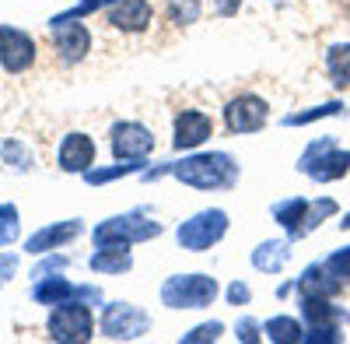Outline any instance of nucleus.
Returning <instances> with one entry per match:
<instances>
[{
	"label": "nucleus",
	"mask_w": 350,
	"mask_h": 344,
	"mask_svg": "<svg viewBox=\"0 0 350 344\" xmlns=\"http://www.w3.org/2000/svg\"><path fill=\"white\" fill-rule=\"evenodd\" d=\"M168 176L175 183L189 186V190H200V193H221V190L239 186L242 165L231 151H221V148L203 151V148H196V151H186L179 162H172Z\"/></svg>",
	"instance_id": "f257e3e1"
},
{
	"label": "nucleus",
	"mask_w": 350,
	"mask_h": 344,
	"mask_svg": "<svg viewBox=\"0 0 350 344\" xmlns=\"http://www.w3.org/2000/svg\"><path fill=\"white\" fill-rule=\"evenodd\" d=\"M340 211V204L333 197H284V200H273L270 208V218L284 228V236L291 243H298L305 236H312L323 221H329L333 214Z\"/></svg>",
	"instance_id": "f03ea898"
},
{
	"label": "nucleus",
	"mask_w": 350,
	"mask_h": 344,
	"mask_svg": "<svg viewBox=\"0 0 350 344\" xmlns=\"http://www.w3.org/2000/svg\"><path fill=\"white\" fill-rule=\"evenodd\" d=\"M295 169L312 183H336L350 172V148H340V140L333 134L312 137L305 151L298 155Z\"/></svg>",
	"instance_id": "7ed1b4c3"
},
{
	"label": "nucleus",
	"mask_w": 350,
	"mask_h": 344,
	"mask_svg": "<svg viewBox=\"0 0 350 344\" xmlns=\"http://www.w3.org/2000/svg\"><path fill=\"white\" fill-rule=\"evenodd\" d=\"M161 306L165 309H211L221 295V281L207 271H189V274H168L161 281Z\"/></svg>",
	"instance_id": "20e7f679"
},
{
	"label": "nucleus",
	"mask_w": 350,
	"mask_h": 344,
	"mask_svg": "<svg viewBox=\"0 0 350 344\" xmlns=\"http://www.w3.org/2000/svg\"><path fill=\"white\" fill-rule=\"evenodd\" d=\"M165 232V225L154 221V214L148 208H133V211H123V214H112L105 221H98L92 228V243H126V246H137V243H151Z\"/></svg>",
	"instance_id": "39448f33"
},
{
	"label": "nucleus",
	"mask_w": 350,
	"mask_h": 344,
	"mask_svg": "<svg viewBox=\"0 0 350 344\" xmlns=\"http://www.w3.org/2000/svg\"><path fill=\"white\" fill-rule=\"evenodd\" d=\"M98 330L95 306H88L84 299H70L60 306H49L46 317V334L56 344H88Z\"/></svg>",
	"instance_id": "423d86ee"
},
{
	"label": "nucleus",
	"mask_w": 350,
	"mask_h": 344,
	"mask_svg": "<svg viewBox=\"0 0 350 344\" xmlns=\"http://www.w3.org/2000/svg\"><path fill=\"white\" fill-rule=\"evenodd\" d=\"M228 228H231V218L224 208H203L175 225V243L186 253H207L228 236Z\"/></svg>",
	"instance_id": "0eeeda50"
},
{
	"label": "nucleus",
	"mask_w": 350,
	"mask_h": 344,
	"mask_svg": "<svg viewBox=\"0 0 350 344\" xmlns=\"http://www.w3.org/2000/svg\"><path fill=\"white\" fill-rule=\"evenodd\" d=\"M98 330L105 341H140L151 334V312L137 302H102Z\"/></svg>",
	"instance_id": "6e6552de"
},
{
	"label": "nucleus",
	"mask_w": 350,
	"mask_h": 344,
	"mask_svg": "<svg viewBox=\"0 0 350 344\" xmlns=\"http://www.w3.org/2000/svg\"><path fill=\"white\" fill-rule=\"evenodd\" d=\"M36 306H60V302H70V299H84L88 306H102L105 295L98 284H77L64 274H49V278H36L32 288H28Z\"/></svg>",
	"instance_id": "1a4fd4ad"
},
{
	"label": "nucleus",
	"mask_w": 350,
	"mask_h": 344,
	"mask_svg": "<svg viewBox=\"0 0 350 344\" xmlns=\"http://www.w3.org/2000/svg\"><path fill=\"white\" fill-rule=\"evenodd\" d=\"M270 123V102L256 95V92H242L235 99H228L224 102V127L228 134H259V130H267Z\"/></svg>",
	"instance_id": "9d476101"
},
{
	"label": "nucleus",
	"mask_w": 350,
	"mask_h": 344,
	"mask_svg": "<svg viewBox=\"0 0 350 344\" xmlns=\"http://www.w3.org/2000/svg\"><path fill=\"white\" fill-rule=\"evenodd\" d=\"M214 137V120L203 109H179L172 120V151H196Z\"/></svg>",
	"instance_id": "9b49d317"
},
{
	"label": "nucleus",
	"mask_w": 350,
	"mask_h": 344,
	"mask_svg": "<svg viewBox=\"0 0 350 344\" xmlns=\"http://www.w3.org/2000/svg\"><path fill=\"white\" fill-rule=\"evenodd\" d=\"M109 148L112 158H151L154 151V130L137 120H116L109 130Z\"/></svg>",
	"instance_id": "f8f14e48"
},
{
	"label": "nucleus",
	"mask_w": 350,
	"mask_h": 344,
	"mask_svg": "<svg viewBox=\"0 0 350 344\" xmlns=\"http://www.w3.org/2000/svg\"><path fill=\"white\" fill-rule=\"evenodd\" d=\"M53 28V49L60 56V64L74 67L92 53V28L81 18H67V21H49Z\"/></svg>",
	"instance_id": "ddd939ff"
},
{
	"label": "nucleus",
	"mask_w": 350,
	"mask_h": 344,
	"mask_svg": "<svg viewBox=\"0 0 350 344\" xmlns=\"http://www.w3.org/2000/svg\"><path fill=\"white\" fill-rule=\"evenodd\" d=\"M39 56V46L36 39L25 32V28H14V25H0V67L8 74H25L32 71Z\"/></svg>",
	"instance_id": "4468645a"
},
{
	"label": "nucleus",
	"mask_w": 350,
	"mask_h": 344,
	"mask_svg": "<svg viewBox=\"0 0 350 344\" xmlns=\"http://www.w3.org/2000/svg\"><path fill=\"white\" fill-rule=\"evenodd\" d=\"M95 155H98L95 137L84 130H70V134H64L60 148H56V165L64 172H70V176H84L95 165Z\"/></svg>",
	"instance_id": "2eb2a0df"
},
{
	"label": "nucleus",
	"mask_w": 350,
	"mask_h": 344,
	"mask_svg": "<svg viewBox=\"0 0 350 344\" xmlns=\"http://www.w3.org/2000/svg\"><path fill=\"white\" fill-rule=\"evenodd\" d=\"M81 236H84V218L49 221V225L36 228V232L25 239V253L39 256V253H49V249H64V246H70V243L81 239Z\"/></svg>",
	"instance_id": "dca6fc26"
},
{
	"label": "nucleus",
	"mask_w": 350,
	"mask_h": 344,
	"mask_svg": "<svg viewBox=\"0 0 350 344\" xmlns=\"http://www.w3.org/2000/svg\"><path fill=\"white\" fill-rule=\"evenodd\" d=\"M343 288H347V284L333 274V267H329L326 260H312V264H308V267L295 278V292H298V299H305V295L336 299Z\"/></svg>",
	"instance_id": "f3484780"
},
{
	"label": "nucleus",
	"mask_w": 350,
	"mask_h": 344,
	"mask_svg": "<svg viewBox=\"0 0 350 344\" xmlns=\"http://www.w3.org/2000/svg\"><path fill=\"white\" fill-rule=\"evenodd\" d=\"M109 25L116 28V32H126V36H140L148 32L151 21H154V8L151 0H120V4H112L105 11Z\"/></svg>",
	"instance_id": "a211bd4d"
},
{
	"label": "nucleus",
	"mask_w": 350,
	"mask_h": 344,
	"mask_svg": "<svg viewBox=\"0 0 350 344\" xmlns=\"http://www.w3.org/2000/svg\"><path fill=\"white\" fill-rule=\"evenodd\" d=\"M301 309V323L305 327H347L350 312L336 306V299H319V295H305L298 299Z\"/></svg>",
	"instance_id": "6ab92c4d"
},
{
	"label": "nucleus",
	"mask_w": 350,
	"mask_h": 344,
	"mask_svg": "<svg viewBox=\"0 0 350 344\" xmlns=\"http://www.w3.org/2000/svg\"><path fill=\"white\" fill-rule=\"evenodd\" d=\"M88 267L105 278H120V274L133 271V253L126 243H98L95 253L88 256Z\"/></svg>",
	"instance_id": "aec40b11"
},
{
	"label": "nucleus",
	"mask_w": 350,
	"mask_h": 344,
	"mask_svg": "<svg viewBox=\"0 0 350 344\" xmlns=\"http://www.w3.org/2000/svg\"><path fill=\"white\" fill-rule=\"evenodd\" d=\"M291 243L287 236H280V239H262L256 249H252V267L259 271V274H280L287 264H291Z\"/></svg>",
	"instance_id": "412c9836"
},
{
	"label": "nucleus",
	"mask_w": 350,
	"mask_h": 344,
	"mask_svg": "<svg viewBox=\"0 0 350 344\" xmlns=\"http://www.w3.org/2000/svg\"><path fill=\"white\" fill-rule=\"evenodd\" d=\"M151 162L148 158H116V165H92L84 172V183L88 186H109V183H116V180H126V176H140L144 169H148Z\"/></svg>",
	"instance_id": "4be33fe9"
},
{
	"label": "nucleus",
	"mask_w": 350,
	"mask_h": 344,
	"mask_svg": "<svg viewBox=\"0 0 350 344\" xmlns=\"http://www.w3.org/2000/svg\"><path fill=\"white\" fill-rule=\"evenodd\" d=\"M305 323L301 317H291V312H277V317L262 320V341H273V344H301Z\"/></svg>",
	"instance_id": "5701e85b"
},
{
	"label": "nucleus",
	"mask_w": 350,
	"mask_h": 344,
	"mask_svg": "<svg viewBox=\"0 0 350 344\" xmlns=\"http://www.w3.org/2000/svg\"><path fill=\"white\" fill-rule=\"evenodd\" d=\"M323 67H326V77H329L333 88L336 92H347L350 88V42H333L326 49Z\"/></svg>",
	"instance_id": "b1692460"
},
{
	"label": "nucleus",
	"mask_w": 350,
	"mask_h": 344,
	"mask_svg": "<svg viewBox=\"0 0 350 344\" xmlns=\"http://www.w3.org/2000/svg\"><path fill=\"white\" fill-rule=\"evenodd\" d=\"M347 106L343 99H326V102H315L308 109H295V112H287V116L280 120L284 127H308V123H319V120H329V116H340Z\"/></svg>",
	"instance_id": "393cba45"
},
{
	"label": "nucleus",
	"mask_w": 350,
	"mask_h": 344,
	"mask_svg": "<svg viewBox=\"0 0 350 344\" xmlns=\"http://www.w3.org/2000/svg\"><path fill=\"white\" fill-rule=\"evenodd\" d=\"M0 162H4L11 172H18V176H25V172L36 169V151L28 148L21 137H8L4 145H0Z\"/></svg>",
	"instance_id": "a878e982"
},
{
	"label": "nucleus",
	"mask_w": 350,
	"mask_h": 344,
	"mask_svg": "<svg viewBox=\"0 0 350 344\" xmlns=\"http://www.w3.org/2000/svg\"><path fill=\"white\" fill-rule=\"evenodd\" d=\"M165 18L175 28H189L203 18V0H165Z\"/></svg>",
	"instance_id": "bb28decb"
},
{
	"label": "nucleus",
	"mask_w": 350,
	"mask_h": 344,
	"mask_svg": "<svg viewBox=\"0 0 350 344\" xmlns=\"http://www.w3.org/2000/svg\"><path fill=\"white\" fill-rule=\"evenodd\" d=\"M18 236H21V211L8 200H0V249L14 246Z\"/></svg>",
	"instance_id": "cd10ccee"
},
{
	"label": "nucleus",
	"mask_w": 350,
	"mask_h": 344,
	"mask_svg": "<svg viewBox=\"0 0 350 344\" xmlns=\"http://www.w3.org/2000/svg\"><path fill=\"white\" fill-rule=\"evenodd\" d=\"M74 267V256L60 253V249H49V253H39V264L32 267V281L36 278H49V274H67Z\"/></svg>",
	"instance_id": "c85d7f7f"
},
{
	"label": "nucleus",
	"mask_w": 350,
	"mask_h": 344,
	"mask_svg": "<svg viewBox=\"0 0 350 344\" xmlns=\"http://www.w3.org/2000/svg\"><path fill=\"white\" fill-rule=\"evenodd\" d=\"M224 337V323L221 320H203V323H196L193 330H186L183 337H179V344H214V341H221Z\"/></svg>",
	"instance_id": "c756f323"
},
{
	"label": "nucleus",
	"mask_w": 350,
	"mask_h": 344,
	"mask_svg": "<svg viewBox=\"0 0 350 344\" xmlns=\"http://www.w3.org/2000/svg\"><path fill=\"white\" fill-rule=\"evenodd\" d=\"M112 4H120V0H77L74 8L53 14L49 21H67V18H88V14H98V11H109Z\"/></svg>",
	"instance_id": "7c9ffc66"
},
{
	"label": "nucleus",
	"mask_w": 350,
	"mask_h": 344,
	"mask_svg": "<svg viewBox=\"0 0 350 344\" xmlns=\"http://www.w3.org/2000/svg\"><path fill=\"white\" fill-rule=\"evenodd\" d=\"M343 341V327H305L301 344H340Z\"/></svg>",
	"instance_id": "2f4dec72"
},
{
	"label": "nucleus",
	"mask_w": 350,
	"mask_h": 344,
	"mask_svg": "<svg viewBox=\"0 0 350 344\" xmlns=\"http://www.w3.org/2000/svg\"><path fill=\"white\" fill-rule=\"evenodd\" d=\"M235 341H242V344H259V341H262V320H256V317H239V320H235Z\"/></svg>",
	"instance_id": "473e14b6"
},
{
	"label": "nucleus",
	"mask_w": 350,
	"mask_h": 344,
	"mask_svg": "<svg viewBox=\"0 0 350 344\" xmlns=\"http://www.w3.org/2000/svg\"><path fill=\"white\" fill-rule=\"evenodd\" d=\"M326 264L333 267V274H336L343 284H350V246H340V249H333V253L326 256Z\"/></svg>",
	"instance_id": "72a5a7b5"
},
{
	"label": "nucleus",
	"mask_w": 350,
	"mask_h": 344,
	"mask_svg": "<svg viewBox=\"0 0 350 344\" xmlns=\"http://www.w3.org/2000/svg\"><path fill=\"white\" fill-rule=\"evenodd\" d=\"M224 299H228V306H235V309H239V306H249V302H252L249 281H239V278H235V281H231L228 288H224Z\"/></svg>",
	"instance_id": "f704fd0d"
},
{
	"label": "nucleus",
	"mask_w": 350,
	"mask_h": 344,
	"mask_svg": "<svg viewBox=\"0 0 350 344\" xmlns=\"http://www.w3.org/2000/svg\"><path fill=\"white\" fill-rule=\"evenodd\" d=\"M14 274H18V256L0 249V292H4V284L14 281Z\"/></svg>",
	"instance_id": "c9c22d12"
},
{
	"label": "nucleus",
	"mask_w": 350,
	"mask_h": 344,
	"mask_svg": "<svg viewBox=\"0 0 350 344\" xmlns=\"http://www.w3.org/2000/svg\"><path fill=\"white\" fill-rule=\"evenodd\" d=\"M211 11L217 18H231V14L242 11V0H211Z\"/></svg>",
	"instance_id": "e433bc0d"
},
{
	"label": "nucleus",
	"mask_w": 350,
	"mask_h": 344,
	"mask_svg": "<svg viewBox=\"0 0 350 344\" xmlns=\"http://www.w3.org/2000/svg\"><path fill=\"white\" fill-rule=\"evenodd\" d=\"M291 292H295V281H284L280 288H277V295H280V299H284V295H291Z\"/></svg>",
	"instance_id": "4c0bfd02"
},
{
	"label": "nucleus",
	"mask_w": 350,
	"mask_h": 344,
	"mask_svg": "<svg viewBox=\"0 0 350 344\" xmlns=\"http://www.w3.org/2000/svg\"><path fill=\"white\" fill-rule=\"evenodd\" d=\"M336 225L343 228V232H350V211H347V214H343V221H336Z\"/></svg>",
	"instance_id": "58836bf2"
}]
</instances>
